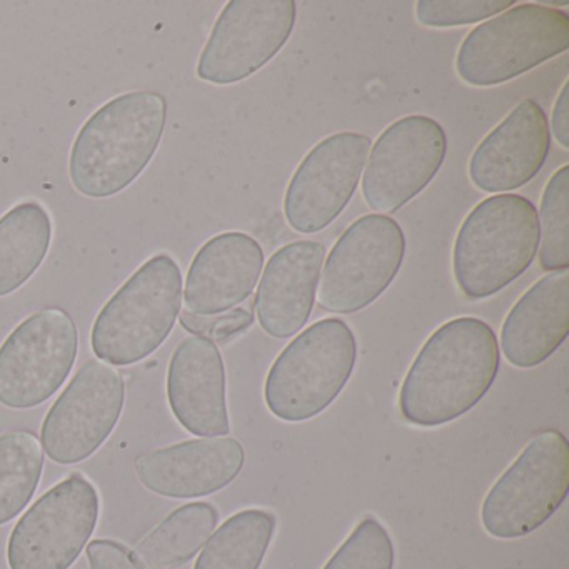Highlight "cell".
Masks as SVG:
<instances>
[{"instance_id": "obj_1", "label": "cell", "mask_w": 569, "mask_h": 569, "mask_svg": "<svg viewBox=\"0 0 569 569\" xmlns=\"http://www.w3.org/2000/svg\"><path fill=\"white\" fill-rule=\"evenodd\" d=\"M501 362L488 322L456 318L436 329L416 356L399 392V411L411 425L436 428L471 411L491 389Z\"/></svg>"}, {"instance_id": "obj_2", "label": "cell", "mask_w": 569, "mask_h": 569, "mask_svg": "<svg viewBox=\"0 0 569 569\" xmlns=\"http://www.w3.org/2000/svg\"><path fill=\"white\" fill-rule=\"evenodd\" d=\"M168 102L159 92L136 91L106 102L76 136L69 178L79 194L106 199L132 184L161 144Z\"/></svg>"}, {"instance_id": "obj_3", "label": "cell", "mask_w": 569, "mask_h": 569, "mask_svg": "<svg viewBox=\"0 0 569 569\" xmlns=\"http://www.w3.org/2000/svg\"><path fill=\"white\" fill-rule=\"evenodd\" d=\"M539 249L538 209L518 194L479 202L452 248V274L472 301L491 298L531 268Z\"/></svg>"}, {"instance_id": "obj_4", "label": "cell", "mask_w": 569, "mask_h": 569, "mask_svg": "<svg viewBox=\"0 0 569 569\" xmlns=\"http://www.w3.org/2000/svg\"><path fill=\"white\" fill-rule=\"evenodd\" d=\"M182 274L169 254L146 261L96 318L91 346L109 366H131L158 351L181 315Z\"/></svg>"}, {"instance_id": "obj_5", "label": "cell", "mask_w": 569, "mask_h": 569, "mask_svg": "<svg viewBox=\"0 0 569 569\" xmlns=\"http://www.w3.org/2000/svg\"><path fill=\"white\" fill-rule=\"evenodd\" d=\"M358 341L348 322L321 319L296 336L272 362L264 385L269 411L286 422L316 418L348 385Z\"/></svg>"}, {"instance_id": "obj_6", "label": "cell", "mask_w": 569, "mask_h": 569, "mask_svg": "<svg viewBox=\"0 0 569 569\" xmlns=\"http://www.w3.org/2000/svg\"><path fill=\"white\" fill-rule=\"evenodd\" d=\"M569 49L561 9L526 2L472 29L456 56V72L472 88L505 84Z\"/></svg>"}, {"instance_id": "obj_7", "label": "cell", "mask_w": 569, "mask_h": 569, "mask_svg": "<svg viewBox=\"0 0 569 569\" xmlns=\"http://www.w3.org/2000/svg\"><path fill=\"white\" fill-rule=\"evenodd\" d=\"M569 491V442L561 431L538 432L499 476L481 506L492 538L518 539L541 528Z\"/></svg>"}, {"instance_id": "obj_8", "label": "cell", "mask_w": 569, "mask_h": 569, "mask_svg": "<svg viewBox=\"0 0 569 569\" xmlns=\"http://www.w3.org/2000/svg\"><path fill=\"white\" fill-rule=\"evenodd\" d=\"M406 256L401 226L385 214L356 219L332 246L318 288V305L332 315H355L385 295Z\"/></svg>"}, {"instance_id": "obj_9", "label": "cell", "mask_w": 569, "mask_h": 569, "mask_svg": "<svg viewBox=\"0 0 569 569\" xmlns=\"http://www.w3.org/2000/svg\"><path fill=\"white\" fill-rule=\"evenodd\" d=\"M99 492L82 475H71L41 496L12 529L11 569H69L88 546L99 519Z\"/></svg>"}, {"instance_id": "obj_10", "label": "cell", "mask_w": 569, "mask_h": 569, "mask_svg": "<svg viewBox=\"0 0 569 569\" xmlns=\"http://www.w3.org/2000/svg\"><path fill=\"white\" fill-rule=\"evenodd\" d=\"M79 335L61 308L34 312L0 346V405L38 408L64 385L76 365Z\"/></svg>"}, {"instance_id": "obj_11", "label": "cell", "mask_w": 569, "mask_h": 569, "mask_svg": "<svg viewBox=\"0 0 569 569\" xmlns=\"http://www.w3.org/2000/svg\"><path fill=\"white\" fill-rule=\"evenodd\" d=\"M296 14L295 0H231L199 56L198 78L216 86L251 78L284 48Z\"/></svg>"}, {"instance_id": "obj_12", "label": "cell", "mask_w": 569, "mask_h": 569, "mask_svg": "<svg viewBox=\"0 0 569 569\" xmlns=\"http://www.w3.org/2000/svg\"><path fill=\"white\" fill-rule=\"evenodd\" d=\"M448 154V136L429 116L412 114L385 129L362 171L366 204L388 216L421 194Z\"/></svg>"}, {"instance_id": "obj_13", "label": "cell", "mask_w": 569, "mask_h": 569, "mask_svg": "<svg viewBox=\"0 0 569 569\" xmlns=\"http://www.w3.org/2000/svg\"><path fill=\"white\" fill-rule=\"evenodd\" d=\"M126 382L118 369L91 359L86 362L41 428V446L58 465L91 458L112 435L124 409Z\"/></svg>"}, {"instance_id": "obj_14", "label": "cell", "mask_w": 569, "mask_h": 569, "mask_svg": "<svg viewBox=\"0 0 569 569\" xmlns=\"http://www.w3.org/2000/svg\"><path fill=\"white\" fill-rule=\"evenodd\" d=\"M371 144L368 136L338 132L308 152L286 189L289 228L316 234L341 216L361 181Z\"/></svg>"}, {"instance_id": "obj_15", "label": "cell", "mask_w": 569, "mask_h": 569, "mask_svg": "<svg viewBox=\"0 0 569 569\" xmlns=\"http://www.w3.org/2000/svg\"><path fill=\"white\" fill-rule=\"evenodd\" d=\"M549 146L548 118L538 102L526 99L479 142L469 159V179L486 194L516 191L541 171Z\"/></svg>"}, {"instance_id": "obj_16", "label": "cell", "mask_w": 569, "mask_h": 569, "mask_svg": "<svg viewBox=\"0 0 569 569\" xmlns=\"http://www.w3.org/2000/svg\"><path fill=\"white\" fill-rule=\"evenodd\" d=\"M244 462V448L238 439H189L139 456L136 472L142 486L156 495L192 499L214 495L231 485Z\"/></svg>"}, {"instance_id": "obj_17", "label": "cell", "mask_w": 569, "mask_h": 569, "mask_svg": "<svg viewBox=\"0 0 569 569\" xmlns=\"http://www.w3.org/2000/svg\"><path fill=\"white\" fill-rule=\"evenodd\" d=\"M168 399L179 425L201 438L229 435L226 368L216 342L189 336L172 352Z\"/></svg>"}, {"instance_id": "obj_18", "label": "cell", "mask_w": 569, "mask_h": 569, "mask_svg": "<svg viewBox=\"0 0 569 569\" xmlns=\"http://www.w3.org/2000/svg\"><path fill=\"white\" fill-rule=\"evenodd\" d=\"M264 251L246 232H222L209 239L189 266L186 311L219 316L244 302L258 284Z\"/></svg>"}, {"instance_id": "obj_19", "label": "cell", "mask_w": 569, "mask_h": 569, "mask_svg": "<svg viewBox=\"0 0 569 569\" xmlns=\"http://www.w3.org/2000/svg\"><path fill=\"white\" fill-rule=\"evenodd\" d=\"M325 256V246L316 241L289 242L271 256L254 301L266 335L289 339L308 325Z\"/></svg>"}, {"instance_id": "obj_20", "label": "cell", "mask_w": 569, "mask_h": 569, "mask_svg": "<svg viewBox=\"0 0 569 569\" xmlns=\"http://www.w3.org/2000/svg\"><path fill=\"white\" fill-rule=\"evenodd\" d=\"M569 332V272H549L512 306L501 328L509 365L532 369L551 358Z\"/></svg>"}, {"instance_id": "obj_21", "label": "cell", "mask_w": 569, "mask_h": 569, "mask_svg": "<svg viewBox=\"0 0 569 569\" xmlns=\"http://www.w3.org/2000/svg\"><path fill=\"white\" fill-rule=\"evenodd\" d=\"M51 241V216L39 202H21L0 218V298L21 289L38 272Z\"/></svg>"}, {"instance_id": "obj_22", "label": "cell", "mask_w": 569, "mask_h": 569, "mask_svg": "<svg viewBox=\"0 0 569 569\" xmlns=\"http://www.w3.org/2000/svg\"><path fill=\"white\" fill-rule=\"evenodd\" d=\"M219 522L211 502H189L172 511L138 546L134 558L144 569H176L191 561Z\"/></svg>"}, {"instance_id": "obj_23", "label": "cell", "mask_w": 569, "mask_h": 569, "mask_svg": "<svg viewBox=\"0 0 569 569\" xmlns=\"http://www.w3.org/2000/svg\"><path fill=\"white\" fill-rule=\"evenodd\" d=\"M276 525V516L264 509L236 512L208 539L194 569H259Z\"/></svg>"}, {"instance_id": "obj_24", "label": "cell", "mask_w": 569, "mask_h": 569, "mask_svg": "<svg viewBox=\"0 0 569 569\" xmlns=\"http://www.w3.org/2000/svg\"><path fill=\"white\" fill-rule=\"evenodd\" d=\"M44 469L38 436L11 431L0 436V526L12 521L34 498Z\"/></svg>"}, {"instance_id": "obj_25", "label": "cell", "mask_w": 569, "mask_h": 569, "mask_svg": "<svg viewBox=\"0 0 569 569\" xmlns=\"http://www.w3.org/2000/svg\"><path fill=\"white\" fill-rule=\"evenodd\" d=\"M539 219V264L542 271L569 268V166L549 179L541 199Z\"/></svg>"}, {"instance_id": "obj_26", "label": "cell", "mask_w": 569, "mask_h": 569, "mask_svg": "<svg viewBox=\"0 0 569 569\" xmlns=\"http://www.w3.org/2000/svg\"><path fill=\"white\" fill-rule=\"evenodd\" d=\"M395 545L388 529L366 516L322 569H392Z\"/></svg>"}, {"instance_id": "obj_27", "label": "cell", "mask_w": 569, "mask_h": 569, "mask_svg": "<svg viewBox=\"0 0 569 569\" xmlns=\"http://www.w3.org/2000/svg\"><path fill=\"white\" fill-rule=\"evenodd\" d=\"M512 6L515 0H419L416 19L425 28H459L489 21Z\"/></svg>"}, {"instance_id": "obj_28", "label": "cell", "mask_w": 569, "mask_h": 569, "mask_svg": "<svg viewBox=\"0 0 569 569\" xmlns=\"http://www.w3.org/2000/svg\"><path fill=\"white\" fill-rule=\"evenodd\" d=\"M181 316V325L192 336H202L212 342L228 341L232 336L246 331L254 321V316L248 309H232L219 316H196L184 311Z\"/></svg>"}, {"instance_id": "obj_29", "label": "cell", "mask_w": 569, "mask_h": 569, "mask_svg": "<svg viewBox=\"0 0 569 569\" xmlns=\"http://www.w3.org/2000/svg\"><path fill=\"white\" fill-rule=\"evenodd\" d=\"M86 555L91 569H144L132 551L109 539H96L89 542Z\"/></svg>"}, {"instance_id": "obj_30", "label": "cell", "mask_w": 569, "mask_h": 569, "mask_svg": "<svg viewBox=\"0 0 569 569\" xmlns=\"http://www.w3.org/2000/svg\"><path fill=\"white\" fill-rule=\"evenodd\" d=\"M568 89L569 81L565 82V86L559 92L558 99H556L555 109H552L551 119V131L556 138V142L561 146L562 149L569 148V111H568Z\"/></svg>"}]
</instances>
